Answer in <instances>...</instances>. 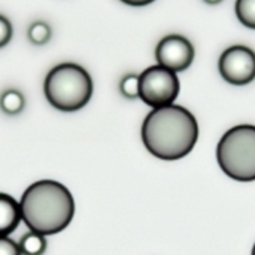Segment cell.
<instances>
[{"mask_svg": "<svg viewBox=\"0 0 255 255\" xmlns=\"http://www.w3.org/2000/svg\"><path fill=\"white\" fill-rule=\"evenodd\" d=\"M199 136L195 117L181 105L154 108L141 125V139L149 153L161 160L188 155Z\"/></svg>", "mask_w": 255, "mask_h": 255, "instance_id": "obj_1", "label": "cell"}, {"mask_svg": "<svg viewBox=\"0 0 255 255\" xmlns=\"http://www.w3.org/2000/svg\"><path fill=\"white\" fill-rule=\"evenodd\" d=\"M19 204L26 227L43 235L63 232L75 214V202L69 189L48 179L28 186Z\"/></svg>", "mask_w": 255, "mask_h": 255, "instance_id": "obj_2", "label": "cell"}, {"mask_svg": "<svg viewBox=\"0 0 255 255\" xmlns=\"http://www.w3.org/2000/svg\"><path fill=\"white\" fill-rule=\"evenodd\" d=\"M44 93L49 104L61 112H77L89 103L93 80L89 73L75 63H63L48 73Z\"/></svg>", "mask_w": 255, "mask_h": 255, "instance_id": "obj_3", "label": "cell"}, {"mask_svg": "<svg viewBox=\"0 0 255 255\" xmlns=\"http://www.w3.org/2000/svg\"><path fill=\"white\" fill-rule=\"evenodd\" d=\"M217 160L229 178L255 180V125L243 124L229 129L218 143Z\"/></svg>", "mask_w": 255, "mask_h": 255, "instance_id": "obj_4", "label": "cell"}, {"mask_svg": "<svg viewBox=\"0 0 255 255\" xmlns=\"http://www.w3.org/2000/svg\"><path fill=\"white\" fill-rule=\"evenodd\" d=\"M139 98L153 109L174 104L180 93V82L176 73L159 64L149 67L139 75Z\"/></svg>", "mask_w": 255, "mask_h": 255, "instance_id": "obj_5", "label": "cell"}, {"mask_svg": "<svg viewBox=\"0 0 255 255\" xmlns=\"http://www.w3.org/2000/svg\"><path fill=\"white\" fill-rule=\"evenodd\" d=\"M218 68L229 84L247 85L255 79V53L248 46L233 45L223 51Z\"/></svg>", "mask_w": 255, "mask_h": 255, "instance_id": "obj_6", "label": "cell"}, {"mask_svg": "<svg viewBox=\"0 0 255 255\" xmlns=\"http://www.w3.org/2000/svg\"><path fill=\"white\" fill-rule=\"evenodd\" d=\"M194 46L185 36L171 34L164 36L155 49V58L159 65L174 73L188 69L194 60Z\"/></svg>", "mask_w": 255, "mask_h": 255, "instance_id": "obj_7", "label": "cell"}, {"mask_svg": "<svg viewBox=\"0 0 255 255\" xmlns=\"http://www.w3.org/2000/svg\"><path fill=\"white\" fill-rule=\"evenodd\" d=\"M20 222V204L11 195L0 193V237H9Z\"/></svg>", "mask_w": 255, "mask_h": 255, "instance_id": "obj_8", "label": "cell"}, {"mask_svg": "<svg viewBox=\"0 0 255 255\" xmlns=\"http://www.w3.org/2000/svg\"><path fill=\"white\" fill-rule=\"evenodd\" d=\"M18 244L23 255H43L48 248L45 235L33 230L24 234Z\"/></svg>", "mask_w": 255, "mask_h": 255, "instance_id": "obj_9", "label": "cell"}, {"mask_svg": "<svg viewBox=\"0 0 255 255\" xmlns=\"http://www.w3.org/2000/svg\"><path fill=\"white\" fill-rule=\"evenodd\" d=\"M25 98L19 90L8 89L0 95V109L8 115H16L23 112Z\"/></svg>", "mask_w": 255, "mask_h": 255, "instance_id": "obj_10", "label": "cell"}, {"mask_svg": "<svg viewBox=\"0 0 255 255\" xmlns=\"http://www.w3.org/2000/svg\"><path fill=\"white\" fill-rule=\"evenodd\" d=\"M235 14L243 25L255 29V0H237Z\"/></svg>", "mask_w": 255, "mask_h": 255, "instance_id": "obj_11", "label": "cell"}, {"mask_svg": "<svg viewBox=\"0 0 255 255\" xmlns=\"http://www.w3.org/2000/svg\"><path fill=\"white\" fill-rule=\"evenodd\" d=\"M28 38L34 45H44L51 38V29L45 21H35L28 29Z\"/></svg>", "mask_w": 255, "mask_h": 255, "instance_id": "obj_12", "label": "cell"}, {"mask_svg": "<svg viewBox=\"0 0 255 255\" xmlns=\"http://www.w3.org/2000/svg\"><path fill=\"white\" fill-rule=\"evenodd\" d=\"M120 93L127 99L134 100L139 98V90H140V84H139V75L136 74H128L120 80L119 84Z\"/></svg>", "mask_w": 255, "mask_h": 255, "instance_id": "obj_13", "label": "cell"}, {"mask_svg": "<svg viewBox=\"0 0 255 255\" xmlns=\"http://www.w3.org/2000/svg\"><path fill=\"white\" fill-rule=\"evenodd\" d=\"M13 36V26L8 18L0 15V48H4Z\"/></svg>", "mask_w": 255, "mask_h": 255, "instance_id": "obj_14", "label": "cell"}, {"mask_svg": "<svg viewBox=\"0 0 255 255\" xmlns=\"http://www.w3.org/2000/svg\"><path fill=\"white\" fill-rule=\"evenodd\" d=\"M0 255H23L18 243L9 237H0Z\"/></svg>", "mask_w": 255, "mask_h": 255, "instance_id": "obj_15", "label": "cell"}, {"mask_svg": "<svg viewBox=\"0 0 255 255\" xmlns=\"http://www.w3.org/2000/svg\"><path fill=\"white\" fill-rule=\"evenodd\" d=\"M120 1L131 6H145L155 1V0H120Z\"/></svg>", "mask_w": 255, "mask_h": 255, "instance_id": "obj_16", "label": "cell"}, {"mask_svg": "<svg viewBox=\"0 0 255 255\" xmlns=\"http://www.w3.org/2000/svg\"><path fill=\"white\" fill-rule=\"evenodd\" d=\"M207 4H210V5H217V4H220L223 0H204Z\"/></svg>", "mask_w": 255, "mask_h": 255, "instance_id": "obj_17", "label": "cell"}, {"mask_svg": "<svg viewBox=\"0 0 255 255\" xmlns=\"http://www.w3.org/2000/svg\"><path fill=\"white\" fill-rule=\"evenodd\" d=\"M252 255H255V244H254V247H253V250H252Z\"/></svg>", "mask_w": 255, "mask_h": 255, "instance_id": "obj_18", "label": "cell"}]
</instances>
